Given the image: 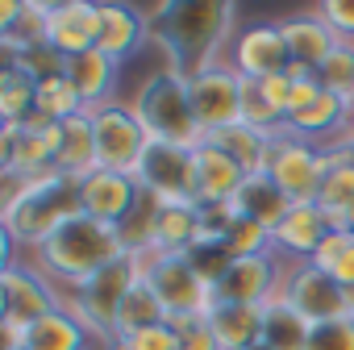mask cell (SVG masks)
I'll use <instances>...</instances> for the list:
<instances>
[{
	"mask_svg": "<svg viewBox=\"0 0 354 350\" xmlns=\"http://www.w3.org/2000/svg\"><path fill=\"white\" fill-rule=\"evenodd\" d=\"M188 267L205 279V288H217L225 279V271L234 267V255L225 250V242H196L192 250H184Z\"/></svg>",
	"mask_w": 354,
	"mask_h": 350,
	"instance_id": "ab89813d",
	"label": "cell"
},
{
	"mask_svg": "<svg viewBox=\"0 0 354 350\" xmlns=\"http://www.w3.org/2000/svg\"><path fill=\"white\" fill-rule=\"evenodd\" d=\"M67 304V292L38 267V263H21L17 255H9L5 271H0V325H38L42 317L59 313Z\"/></svg>",
	"mask_w": 354,
	"mask_h": 350,
	"instance_id": "52a82bcc",
	"label": "cell"
},
{
	"mask_svg": "<svg viewBox=\"0 0 354 350\" xmlns=\"http://www.w3.org/2000/svg\"><path fill=\"white\" fill-rule=\"evenodd\" d=\"M259 84H263L267 100L279 109V117L288 121V113H292V96H296V75H292V71H283V75H271V80H259Z\"/></svg>",
	"mask_w": 354,
	"mask_h": 350,
	"instance_id": "bcb514c9",
	"label": "cell"
},
{
	"mask_svg": "<svg viewBox=\"0 0 354 350\" xmlns=\"http://www.w3.org/2000/svg\"><path fill=\"white\" fill-rule=\"evenodd\" d=\"M209 329L217 333L221 350H246L263 342V304H217L205 313Z\"/></svg>",
	"mask_w": 354,
	"mask_h": 350,
	"instance_id": "4316f807",
	"label": "cell"
},
{
	"mask_svg": "<svg viewBox=\"0 0 354 350\" xmlns=\"http://www.w3.org/2000/svg\"><path fill=\"white\" fill-rule=\"evenodd\" d=\"M346 142H350V150H354V133H350V129H346Z\"/></svg>",
	"mask_w": 354,
	"mask_h": 350,
	"instance_id": "681fc988",
	"label": "cell"
},
{
	"mask_svg": "<svg viewBox=\"0 0 354 350\" xmlns=\"http://www.w3.org/2000/svg\"><path fill=\"white\" fill-rule=\"evenodd\" d=\"M129 350H180V329L175 321H158L150 329H138V333H117Z\"/></svg>",
	"mask_w": 354,
	"mask_h": 350,
	"instance_id": "7bdbcfd3",
	"label": "cell"
},
{
	"mask_svg": "<svg viewBox=\"0 0 354 350\" xmlns=\"http://www.w3.org/2000/svg\"><path fill=\"white\" fill-rule=\"evenodd\" d=\"M34 117H38V80L17 63H5V71H0V121L26 125Z\"/></svg>",
	"mask_w": 354,
	"mask_h": 350,
	"instance_id": "f546056e",
	"label": "cell"
},
{
	"mask_svg": "<svg viewBox=\"0 0 354 350\" xmlns=\"http://www.w3.org/2000/svg\"><path fill=\"white\" fill-rule=\"evenodd\" d=\"M346 300H350V313H354V288H346Z\"/></svg>",
	"mask_w": 354,
	"mask_h": 350,
	"instance_id": "c3c4849f",
	"label": "cell"
},
{
	"mask_svg": "<svg viewBox=\"0 0 354 350\" xmlns=\"http://www.w3.org/2000/svg\"><path fill=\"white\" fill-rule=\"evenodd\" d=\"M88 117H92V133H96V158H100V167L133 175V167H138V158H142V150L150 142V133L142 129L138 113L125 100H109L100 109H88Z\"/></svg>",
	"mask_w": 354,
	"mask_h": 350,
	"instance_id": "30bf717a",
	"label": "cell"
},
{
	"mask_svg": "<svg viewBox=\"0 0 354 350\" xmlns=\"http://www.w3.org/2000/svg\"><path fill=\"white\" fill-rule=\"evenodd\" d=\"M267 175L283 188V196L292 205L300 201H317L321 180H325V158L321 146L308 138H296L288 129L271 133V154H267Z\"/></svg>",
	"mask_w": 354,
	"mask_h": 350,
	"instance_id": "ba28073f",
	"label": "cell"
},
{
	"mask_svg": "<svg viewBox=\"0 0 354 350\" xmlns=\"http://www.w3.org/2000/svg\"><path fill=\"white\" fill-rule=\"evenodd\" d=\"M138 192L142 188H138V180H133L129 171L96 167V171H88L84 180H80V205H84V213L96 217V221H104V225H117L133 209Z\"/></svg>",
	"mask_w": 354,
	"mask_h": 350,
	"instance_id": "ac0fdd59",
	"label": "cell"
},
{
	"mask_svg": "<svg viewBox=\"0 0 354 350\" xmlns=\"http://www.w3.org/2000/svg\"><path fill=\"white\" fill-rule=\"evenodd\" d=\"M88 342H96L84 321L63 304L59 313L42 317L38 325H30V338H26V350H88Z\"/></svg>",
	"mask_w": 354,
	"mask_h": 350,
	"instance_id": "f1b7e54d",
	"label": "cell"
},
{
	"mask_svg": "<svg viewBox=\"0 0 354 350\" xmlns=\"http://www.w3.org/2000/svg\"><path fill=\"white\" fill-rule=\"evenodd\" d=\"M117 75H121V63L109 59L104 50H84L75 59H67V80L75 84L84 109H100L113 100V88H117Z\"/></svg>",
	"mask_w": 354,
	"mask_h": 350,
	"instance_id": "484cf974",
	"label": "cell"
},
{
	"mask_svg": "<svg viewBox=\"0 0 354 350\" xmlns=\"http://www.w3.org/2000/svg\"><path fill=\"white\" fill-rule=\"evenodd\" d=\"M209 142H217L246 175H263L267 171V154H271V133L254 129V125H230L221 133H209Z\"/></svg>",
	"mask_w": 354,
	"mask_h": 350,
	"instance_id": "1f68e13d",
	"label": "cell"
},
{
	"mask_svg": "<svg viewBox=\"0 0 354 350\" xmlns=\"http://www.w3.org/2000/svg\"><path fill=\"white\" fill-rule=\"evenodd\" d=\"M242 75L234 71V63H217L209 71L188 75V92H192V109L205 133H221L230 125L242 121Z\"/></svg>",
	"mask_w": 354,
	"mask_h": 350,
	"instance_id": "7c38bea8",
	"label": "cell"
},
{
	"mask_svg": "<svg viewBox=\"0 0 354 350\" xmlns=\"http://www.w3.org/2000/svg\"><path fill=\"white\" fill-rule=\"evenodd\" d=\"M350 133H354V104H350Z\"/></svg>",
	"mask_w": 354,
	"mask_h": 350,
	"instance_id": "f907efd6",
	"label": "cell"
},
{
	"mask_svg": "<svg viewBox=\"0 0 354 350\" xmlns=\"http://www.w3.org/2000/svg\"><path fill=\"white\" fill-rule=\"evenodd\" d=\"M158 209H162V201H158V196H150V192H138L133 209H129V213L117 221V238H121L125 255H146V250H154V225H158Z\"/></svg>",
	"mask_w": 354,
	"mask_h": 350,
	"instance_id": "836d02e7",
	"label": "cell"
},
{
	"mask_svg": "<svg viewBox=\"0 0 354 350\" xmlns=\"http://www.w3.org/2000/svg\"><path fill=\"white\" fill-rule=\"evenodd\" d=\"M142 13L150 21V42L167 55V67H175L180 75H196L225 63L221 50L238 38V9L230 0H167V5Z\"/></svg>",
	"mask_w": 354,
	"mask_h": 350,
	"instance_id": "6da1fadb",
	"label": "cell"
},
{
	"mask_svg": "<svg viewBox=\"0 0 354 350\" xmlns=\"http://www.w3.org/2000/svg\"><path fill=\"white\" fill-rule=\"evenodd\" d=\"M317 13L342 42H354V0H321Z\"/></svg>",
	"mask_w": 354,
	"mask_h": 350,
	"instance_id": "ee69618b",
	"label": "cell"
},
{
	"mask_svg": "<svg viewBox=\"0 0 354 350\" xmlns=\"http://www.w3.org/2000/svg\"><path fill=\"white\" fill-rule=\"evenodd\" d=\"M80 180L63 171H46L34 180H13L5 175V238L9 250H38L59 225H67L71 217H80Z\"/></svg>",
	"mask_w": 354,
	"mask_h": 350,
	"instance_id": "7a4b0ae2",
	"label": "cell"
},
{
	"mask_svg": "<svg viewBox=\"0 0 354 350\" xmlns=\"http://www.w3.org/2000/svg\"><path fill=\"white\" fill-rule=\"evenodd\" d=\"M96 167H100V158H96V133H92V117L84 109V113L59 121V129H55V171L84 180V175L96 171Z\"/></svg>",
	"mask_w": 354,
	"mask_h": 350,
	"instance_id": "d4e9b609",
	"label": "cell"
},
{
	"mask_svg": "<svg viewBox=\"0 0 354 350\" xmlns=\"http://www.w3.org/2000/svg\"><path fill=\"white\" fill-rule=\"evenodd\" d=\"M158 321H167V308L158 304L154 288H150L146 279H138V284L129 288L125 304H121V317H117V333H138V329H150V325H158ZM117 333H113V338H117Z\"/></svg>",
	"mask_w": 354,
	"mask_h": 350,
	"instance_id": "e575fe53",
	"label": "cell"
},
{
	"mask_svg": "<svg viewBox=\"0 0 354 350\" xmlns=\"http://www.w3.org/2000/svg\"><path fill=\"white\" fill-rule=\"evenodd\" d=\"M279 284H283V263L275 255L234 259L225 279L213 288V300L217 304H267L271 296H279Z\"/></svg>",
	"mask_w": 354,
	"mask_h": 350,
	"instance_id": "2e32d148",
	"label": "cell"
},
{
	"mask_svg": "<svg viewBox=\"0 0 354 350\" xmlns=\"http://www.w3.org/2000/svg\"><path fill=\"white\" fill-rule=\"evenodd\" d=\"M55 121L34 117L26 125L0 129V171L13 180H34V175L55 171Z\"/></svg>",
	"mask_w": 354,
	"mask_h": 350,
	"instance_id": "4fadbf2b",
	"label": "cell"
},
{
	"mask_svg": "<svg viewBox=\"0 0 354 350\" xmlns=\"http://www.w3.org/2000/svg\"><path fill=\"white\" fill-rule=\"evenodd\" d=\"M133 263H138V279H146L158 304L167 308V321H196L213 308V288H205V279L188 267L184 255L146 250L133 255Z\"/></svg>",
	"mask_w": 354,
	"mask_h": 350,
	"instance_id": "8992f818",
	"label": "cell"
},
{
	"mask_svg": "<svg viewBox=\"0 0 354 350\" xmlns=\"http://www.w3.org/2000/svg\"><path fill=\"white\" fill-rule=\"evenodd\" d=\"M246 350H271V346H267V342H254V346H246Z\"/></svg>",
	"mask_w": 354,
	"mask_h": 350,
	"instance_id": "7dc6e473",
	"label": "cell"
},
{
	"mask_svg": "<svg viewBox=\"0 0 354 350\" xmlns=\"http://www.w3.org/2000/svg\"><path fill=\"white\" fill-rule=\"evenodd\" d=\"M321 158H325V180H321V192H317V205L337 221V230H354V150L346 142V133L329 146H321Z\"/></svg>",
	"mask_w": 354,
	"mask_h": 350,
	"instance_id": "ffe728a7",
	"label": "cell"
},
{
	"mask_svg": "<svg viewBox=\"0 0 354 350\" xmlns=\"http://www.w3.org/2000/svg\"><path fill=\"white\" fill-rule=\"evenodd\" d=\"M283 30V42H288V55H292V67L288 71H300V75H317L321 63L333 55V46L342 42L325 21L321 13H292L279 21Z\"/></svg>",
	"mask_w": 354,
	"mask_h": 350,
	"instance_id": "7402d4cb",
	"label": "cell"
},
{
	"mask_svg": "<svg viewBox=\"0 0 354 350\" xmlns=\"http://www.w3.org/2000/svg\"><path fill=\"white\" fill-rule=\"evenodd\" d=\"M96 38H100V5H88V0H63V5H50L46 42L63 59L96 50Z\"/></svg>",
	"mask_w": 354,
	"mask_h": 350,
	"instance_id": "44dd1931",
	"label": "cell"
},
{
	"mask_svg": "<svg viewBox=\"0 0 354 350\" xmlns=\"http://www.w3.org/2000/svg\"><path fill=\"white\" fill-rule=\"evenodd\" d=\"M230 63H234V71L242 80L283 75L292 67V55H288V42H283L279 21H254V26L238 30L234 46H230Z\"/></svg>",
	"mask_w": 354,
	"mask_h": 350,
	"instance_id": "9a60e30c",
	"label": "cell"
},
{
	"mask_svg": "<svg viewBox=\"0 0 354 350\" xmlns=\"http://www.w3.org/2000/svg\"><path fill=\"white\" fill-rule=\"evenodd\" d=\"M304 350H354V313H350V317H333V321L313 325Z\"/></svg>",
	"mask_w": 354,
	"mask_h": 350,
	"instance_id": "60d3db41",
	"label": "cell"
},
{
	"mask_svg": "<svg viewBox=\"0 0 354 350\" xmlns=\"http://www.w3.org/2000/svg\"><path fill=\"white\" fill-rule=\"evenodd\" d=\"M121 255H125V246H121V238H117V225H104V221L80 213V217H71L67 225H59V230L34 250V263L67 292V288H75L80 279H88L92 271L109 267V263L121 259Z\"/></svg>",
	"mask_w": 354,
	"mask_h": 350,
	"instance_id": "3957f363",
	"label": "cell"
},
{
	"mask_svg": "<svg viewBox=\"0 0 354 350\" xmlns=\"http://www.w3.org/2000/svg\"><path fill=\"white\" fill-rule=\"evenodd\" d=\"M308 263H317L321 271H329L342 288H354V230H333L321 246H317V255L308 259Z\"/></svg>",
	"mask_w": 354,
	"mask_h": 350,
	"instance_id": "d590c367",
	"label": "cell"
},
{
	"mask_svg": "<svg viewBox=\"0 0 354 350\" xmlns=\"http://www.w3.org/2000/svg\"><path fill=\"white\" fill-rule=\"evenodd\" d=\"M75 113H84V100H80V92H75V84L67 75H55V80L38 84V117L59 125V121H67Z\"/></svg>",
	"mask_w": 354,
	"mask_h": 350,
	"instance_id": "8d00e7d4",
	"label": "cell"
},
{
	"mask_svg": "<svg viewBox=\"0 0 354 350\" xmlns=\"http://www.w3.org/2000/svg\"><path fill=\"white\" fill-rule=\"evenodd\" d=\"M333 230H337V221H333L317 201H300V205H292L288 217L275 225L271 242H275V250L288 255L292 263H308V259L317 255V246H321Z\"/></svg>",
	"mask_w": 354,
	"mask_h": 350,
	"instance_id": "d6986e66",
	"label": "cell"
},
{
	"mask_svg": "<svg viewBox=\"0 0 354 350\" xmlns=\"http://www.w3.org/2000/svg\"><path fill=\"white\" fill-rule=\"evenodd\" d=\"M225 242V250L234 255V259H259V255H271L275 250V242H271V230L267 225H259V221H250V217H234V225H230V234L221 238Z\"/></svg>",
	"mask_w": 354,
	"mask_h": 350,
	"instance_id": "f35d334b",
	"label": "cell"
},
{
	"mask_svg": "<svg viewBox=\"0 0 354 350\" xmlns=\"http://www.w3.org/2000/svg\"><path fill=\"white\" fill-rule=\"evenodd\" d=\"M234 209H238L242 217H250V221H259V225H267V230L275 234V225L288 217L292 201L283 196V188L263 171V175H246V184H242L238 196H234Z\"/></svg>",
	"mask_w": 354,
	"mask_h": 350,
	"instance_id": "83f0119b",
	"label": "cell"
},
{
	"mask_svg": "<svg viewBox=\"0 0 354 350\" xmlns=\"http://www.w3.org/2000/svg\"><path fill=\"white\" fill-rule=\"evenodd\" d=\"M292 75H296V96H292V113H288L283 129L296 138H308V142L321 133H346L350 129V104L342 96L325 92L317 84V75H300V71H292Z\"/></svg>",
	"mask_w": 354,
	"mask_h": 350,
	"instance_id": "5bb4252c",
	"label": "cell"
},
{
	"mask_svg": "<svg viewBox=\"0 0 354 350\" xmlns=\"http://www.w3.org/2000/svg\"><path fill=\"white\" fill-rule=\"evenodd\" d=\"M129 109L138 113L142 129L158 142H180V146H201L209 133L201 129L196 121V109H192V92H188V75H180L175 67H158L150 71Z\"/></svg>",
	"mask_w": 354,
	"mask_h": 350,
	"instance_id": "277c9868",
	"label": "cell"
},
{
	"mask_svg": "<svg viewBox=\"0 0 354 350\" xmlns=\"http://www.w3.org/2000/svg\"><path fill=\"white\" fill-rule=\"evenodd\" d=\"M308 333H313V325L283 296H271L263 304V342L271 350H304L308 346Z\"/></svg>",
	"mask_w": 354,
	"mask_h": 350,
	"instance_id": "d6a6232c",
	"label": "cell"
},
{
	"mask_svg": "<svg viewBox=\"0 0 354 350\" xmlns=\"http://www.w3.org/2000/svg\"><path fill=\"white\" fill-rule=\"evenodd\" d=\"M50 5L46 0H0V46L5 59H17L46 42Z\"/></svg>",
	"mask_w": 354,
	"mask_h": 350,
	"instance_id": "603a6c76",
	"label": "cell"
},
{
	"mask_svg": "<svg viewBox=\"0 0 354 350\" xmlns=\"http://www.w3.org/2000/svg\"><path fill=\"white\" fill-rule=\"evenodd\" d=\"M201 242V209L196 205H162L154 225V250L184 255Z\"/></svg>",
	"mask_w": 354,
	"mask_h": 350,
	"instance_id": "4dcf8cb0",
	"label": "cell"
},
{
	"mask_svg": "<svg viewBox=\"0 0 354 350\" xmlns=\"http://www.w3.org/2000/svg\"><path fill=\"white\" fill-rule=\"evenodd\" d=\"M133 284H138V263H133V255H121L109 267H100L88 279H80L75 288H67V308L104 346L117 333V317H121V304H125Z\"/></svg>",
	"mask_w": 354,
	"mask_h": 350,
	"instance_id": "5b68a950",
	"label": "cell"
},
{
	"mask_svg": "<svg viewBox=\"0 0 354 350\" xmlns=\"http://www.w3.org/2000/svg\"><path fill=\"white\" fill-rule=\"evenodd\" d=\"M279 296H283L308 325H321V321H333V317H350L346 288H342L329 271H321L317 263H283Z\"/></svg>",
	"mask_w": 354,
	"mask_h": 350,
	"instance_id": "8fae6325",
	"label": "cell"
},
{
	"mask_svg": "<svg viewBox=\"0 0 354 350\" xmlns=\"http://www.w3.org/2000/svg\"><path fill=\"white\" fill-rule=\"evenodd\" d=\"M242 184H246V171L217 142L205 138L201 146H192V196H196V205H230Z\"/></svg>",
	"mask_w": 354,
	"mask_h": 350,
	"instance_id": "e0dca14e",
	"label": "cell"
},
{
	"mask_svg": "<svg viewBox=\"0 0 354 350\" xmlns=\"http://www.w3.org/2000/svg\"><path fill=\"white\" fill-rule=\"evenodd\" d=\"M317 84L333 96H342L346 104H354V42H337L333 55L321 63Z\"/></svg>",
	"mask_w": 354,
	"mask_h": 350,
	"instance_id": "74e56055",
	"label": "cell"
},
{
	"mask_svg": "<svg viewBox=\"0 0 354 350\" xmlns=\"http://www.w3.org/2000/svg\"><path fill=\"white\" fill-rule=\"evenodd\" d=\"M133 180L142 192L158 196L162 205H196V196H192V146L150 138L138 167H133Z\"/></svg>",
	"mask_w": 354,
	"mask_h": 350,
	"instance_id": "9c48e42d",
	"label": "cell"
},
{
	"mask_svg": "<svg viewBox=\"0 0 354 350\" xmlns=\"http://www.w3.org/2000/svg\"><path fill=\"white\" fill-rule=\"evenodd\" d=\"M9 63H17L21 71H30L38 84L42 80H55V75H67V59L50 46V42H42V46H34V50H26V55H17V59H9Z\"/></svg>",
	"mask_w": 354,
	"mask_h": 350,
	"instance_id": "b9f144b4",
	"label": "cell"
},
{
	"mask_svg": "<svg viewBox=\"0 0 354 350\" xmlns=\"http://www.w3.org/2000/svg\"><path fill=\"white\" fill-rule=\"evenodd\" d=\"M146 42H150V21H146L142 9H133V5H100V38H96V50H104L109 59L125 63Z\"/></svg>",
	"mask_w": 354,
	"mask_h": 350,
	"instance_id": "cb8c5ba5",
	"label": "cell"
},
{
	"mask_svg": "<svg viewBox=\"0 0 354 350\" xmlns=\"http://www.w3.org/2000/svg\"><path fill=\"white\" fill-rule=\"evenodd\" d=\"M175 329H180V350H221V342H217V333L209 329L205 317H196V321H175Z\"/></svg>",
	"mask_w": 354,
	"mask_h": 350,
	"instance_id": "f6af8a7d",
	"label": "cell"
}]
</instances>
